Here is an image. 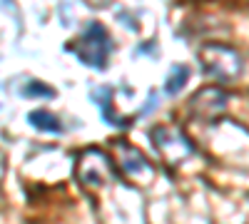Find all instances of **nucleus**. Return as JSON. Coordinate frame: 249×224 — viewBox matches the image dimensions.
<instances>
[{
	"label": "nucleus",
	"mask_w": 249,
	"mask_h": 224,
	"mask_svg": "<svg viewBox=\"0 0 249 224\" xmlns=\"http://www.w3.org/2000/svg\"><path fill=\"white\" fill-rule=\"evenodd\" d=\"M68 50H72L85 65H90L95 70H105L107 52H110V35L100 23H90L85 28V33L80 35V40L68 45Z\"/></svg>",
	"instance_id": "nucleus-1"
},
{
	"label": "nucleus",
	"mask_w": 249,
	"mask_h": 224,
	"mask_svg": "<svg viewBox=\"0 0 249 224\" xmlns=\"http://www.w3.org/2000/svg\"><path fill=\"white\" fill-rule=\"evenodd\" d=\"M199 57L204 63L207 75L222 80V83H230V80H234L242 72L239 55L234 50H230V48H224V45H207Z\"/></svg>",
	"instance_id": "nucleus-2"
},
{
	"label": "nucleus",
	"mask_w": 249,
	"mask_h": 224,
	"mask_svg": "<svg viewBox=\"0 0 249 224\" xmlns=\"http://www.w3.org/2000/svg\"><path fill=\"white\" fill-rule=\"evenodd\" d=\"M152 142H155V147L164 155V159L170 162V165H179L182 159H187L195 150L190 145V139H187L182 132L177 130H170V127H155L152 130Z\"/></svg>",
	"instance_id": "nucleus-3"
},
{
	"label": "nucleus",
	"mask_w": 249,
	"mask_h": 224,
	"mask_svg": "<svg viewBox=\"0 0 249 224\" xmlns=\"http://www.w3.org/2000/svg\"><path fill=\"white\" fill-rule=\"evenodd\" d=\"M115 159H117L120 170L127 177H132V179H140V174H144V177L150 174L152 177V165L144 159V155L135 145H130V142H124V139L115 142Z\"/></svg>",
	"instance_id": "nucleus-4"
},
{
	"label": "nucleus",
	"mask_w": 249,
	"mask_h": 224,
	"mask_svg": "<svg viewBox=\"0 0 249 224\" xmlns=\"http://www.w3.org/2000/svg\"><path fill=\"white\" fill-rule=\"evenodd\" d=\"M199 95L207 100V103H204V105H202V103H192V112H195V115L207 117V120H214V117H219V115L224 112V107H227V95H224L222 90H217V87H204V90H199Z\"/></svg>",
	"instance_id": "nucleus-5"
},
{
	"label": "nucleus",
	"mask_w": 249,
	"mask_h": 224,
	"mask_svg": "<svg viewBox=\"0 0 249 224\" xmlns=\"http://www.w3.org/2000/svg\"><path fill=\"white\" fill-rule=\"evenodd\" d=\"M30 125L33 127H37V130H43V132H55V135H60L62 132V125H60V120L55 117V115H50L48 110H35V112H30Z\"/></svg>",
	"instance_id": "nucleus-6"
},
{
	"label": "nucleus",
	"mask_w": 249,
	"mask_h": 224,
	"mask_svg": "<svg viewBox=\"0 0 249 224\" xmlns=\"http://www.w3.org/2000/svg\"><path fill=\"white\" fill-rule=\"evenodd\" d=\"M187 80H190V70H187L184 65H175L167 75V83H164V92L167 95H177L184 85H187Z\"/></svg>",
	"instance_id": "nucleus-7"
},
{
	"label": "nucleus",
	"mask_w": 249,
	"mask_h": 224,
	"mask_svg": "<svg viewBox=\"0 0 249 224\" xmlns=\"http://www.w3.org/2000/svg\"><path fill=\"white\" fill-rule=\"evenodd\" d=\"M23 95L25 97H55V90L45 83H40V80H30L23 90Z\"/></svg>",
	"instance_id": "nucleus-8"
},
{
	"label": "nucleus",
	"mask_w": 249,
	"mask_h": 224,
	"mask_svg": "<svg viewBox=\"0 0 249 224\" xmlns=\"http://www.w3.org/2000/svg\"><path fill=\"white\" fill-rule=\"evenodd\" d=\"M3 174H5V155L0 152V179H3Z\"/></svg>",
	"instance_id": "nucleus-9"
}]
</instances>
